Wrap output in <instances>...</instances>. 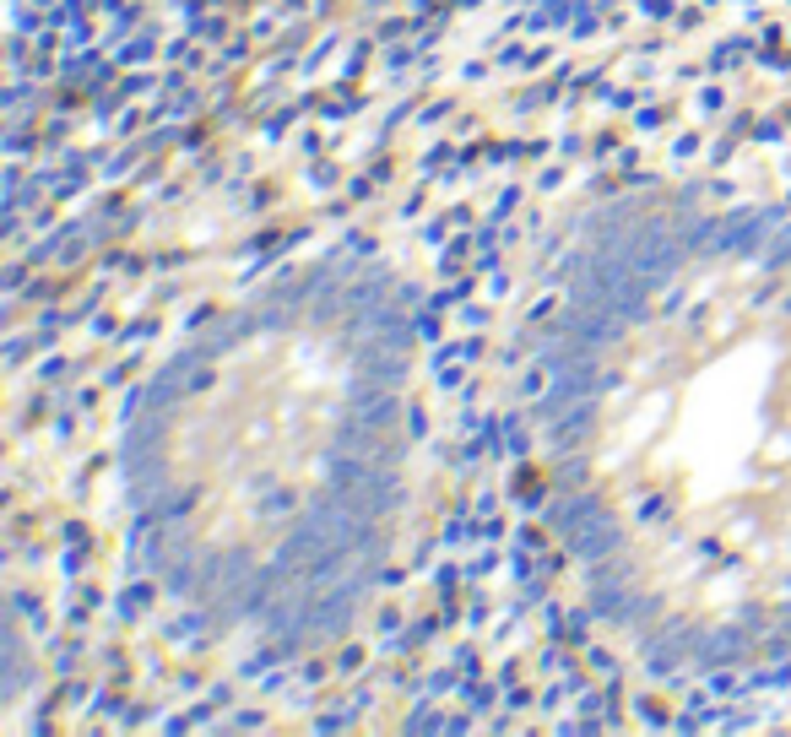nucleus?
<instances>
[{"label": "nucleus", "mask_w": 791, "mask_h": 737, "mask_svg": "<svg viewBox=\"0 0 791 737\" xmlns=\"http://www.w3.org/2000/svg\"><path fill=\"white\" fill-rule=\"evenodd\" d=\"M586 461L651 575L716 624L791 581V282L716 255L602 358Z\"/></svg>", "instance_id": "f257e3e1"}, {"label": "nucleus", "mask_w": 791, "mask_h": 737, "mask_svg": "<svg viewBox=\"0 0 791 737\" xmlns=\"http://www.w3.org/2000/svg\"><path fill=\"white\" fill-rule=\"evenodd\" d=\"M325 331L266 326L217 364L168 450V510L206 553L298 537L336 488L353 369Z\"/></svg>", "instance_id": "f03ea898"}]
</instances>
